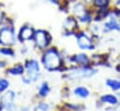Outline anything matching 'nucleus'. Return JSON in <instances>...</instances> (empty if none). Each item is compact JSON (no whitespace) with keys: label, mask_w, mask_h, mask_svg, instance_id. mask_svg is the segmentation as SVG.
<instances>
[{"label":"nucleus","mask_w":120,"mask_h":111,"mask_svg":"<svg viewBox=\"0 0 120 111\" xmlns=\"http://www.w3.org/2000/svg\"><path fill=\"white\" fill-rule=\"evenodd\" d=\"M43 63L49 70H56L60 65V58L56 50H49L43 57Z\"/></svg>","instance_id":"f257e3e1"},{"label":"nucleus","mask_w":120,"mask_h":111,"mask_svg":"<svg viewBox=\"0 0 120 111\" xmlns=\"http://www.w3.org/2000/svg\"><path fill=\"white\" fill-rule=\"evenodd\" d=\"M16 42V36L12 27L4 26L0 29V43L5 46H11Z\"/></svg>","instance_id":"f03ea898"},{"label":"nucleus","mask_w":120,"mask_h":111,"mask_svg":"<svg viewBox=\"0 0 120 111\" xmlns=\"http://www.w3.org/2000/svg\"><path fill=\"white\" fill-rule=\"evenodd\" d=\"M39 77V65L38 63L34 60L30 61L27 63V71L26 76L24 77L23 80L27 83H31L35 81Z\"/></svg>","instance_id":"7ed1b4c3"},{"label":"nucleus","mask_w":120,"mask_h":111,"mask_svg":"<svg viewBox=\"0 0 120 111\" xmlns=\"http://www.w3.org/2000/svg\"><path fill=\"white\" fill-rule=\"evenodd\" d=\"M34 42L38 48L45 49L50 43L51 36L45 30H37L34 32Z\"/></svg>","instance_id":"20e7f679"},{"label":"nucleus","mask_w":120,"mask_h":111,"mask_svg":"<svg viewBox=\"0 0 120 111\" xmlns=\"http://www.w3.org/2000/svg\"><path fill=\"white\" fill-rule=\"evenodd\" d=\"M95 73H96V71L91 69V68H78V69H75L74 71H71L67 75V78L71 79H80L83 78L91 77Z\"/></svg>","instance_id":"39448f33"},{"label":"nucleus","mask_w":120,"mask_h":111,"mask_svg":"<svg viewBox=\"0 0 120 111\" xmlns=\"http://www.w3.org/2000/svg\"><path fill=\"white\" fill-rule=\"evenodd\" d=\"M77 44L82 50H93L94 49V45L92 44L91 39L84 33L77 36Z\"/></svg>","instance_id":"423d86ee"},{"label":"nucleus","mask_w":120,"mask_h":111,"mask_svg":"<svg viewBox=\"0 0 120 111\" xmlns=\"http://www.w3.org/2000/svg\"><path fill=\"white\" fill-rule=\"evenodd\" d=\"M14 98H15V94H14V92L12 91H9L7 93H5L2 96V98H1L2 105L8 111H12V109H13V107H14Z\"/></svg>","instance_id":"0eeeda50"},{"label":"nucleus","mask_w":120,"mask_h":111,"mask_svg":"<svg viewBox=\"0 0 120 111\" xmlns=\"http://www.w3.org/2000/svg\"><path fill=\"white\" fill-rule=\"evenodd\" d=\"M34 31L30 26L22 27L20 31V34H19V37L22 41L31 40L32 38H34Z\"/></svg>","instance_id":"6e6552de"},{"label":"nucleus","mask_w":120,"mask_h":111,"mask_svg":"<svg viewBox=\"0 0 120 111\" xmlns=\"http://www.w3.org/2000/svg\"><path fill=\"white\" fill-rule=\"evenodd\" d=\"M112 30H120L118 23L115 18H112L109 22L104 24V31H112Z\"/></svg>","instance_id":"1a4fd4ad"},{"label":"nucleus","mask_w":120,"mask_h":111,"mask_svg":"<svg viewBox=\"0 0 120 111\" xmlns=\"http://www.w3.org/2000/svg\"><path fill=\"white\" fill-rule=\"evenodd\" d=\"M74 92H75V94H76L77 96L82 97V98H86V97H88L89 94H90L89 91H88L86 88H84V87H78V88H76V89L74 91Z\"/></svg>","instance_id":"9d476101"},{"label":"nucleus","mask_w":120,"mask_h":111,"mask_svg":"<svg viewBox=\"0 0 120 111\" xmlns=\"http://www.w3.org/2000/svg\"><path fill=\"white\" fill-rule=\"evenodd\" d=\"M72 61H74L75 63H79L85 64V63H87L89 62V58L86 54L81 53V54H78V55L75 56L74 58H72Z\"/></svg>","instance_id":"9b49d317"},{"label":"nucleus","mask_w":120,"mask_h":111,"mask_svg":"<svg viewBox=\"0 0 120 111\" xmlns=\"http://www.w3.org/2000/svg\"><path fill=\"white\" fill-rule=\"evenodd\" d=\"M101 100L102 102L104 103H108V104H111V105H116L117 104V99L116 96L114 95H111V94H107V95H104L101 97Z\"/></svg>","instance_id":"f8f14e48"},{"label":"nucleus","mask_w":120,"mask_h":111,"mask_svg":"<svg viewBox=\"0 0 120 111\" xmlns=\"http://www.w3.org/2000/svg\"><path fill=\"white\" fill-rule=\"evenodd\" d=\"M109 0H93V4L94 6L98 7L99 8H101V9H104L108 7L109 5Z\"/></svg>","instance_id":"ddd939ff"},{"label":"nucleus","mask_w":120,"mask_h":111,"mask_svg":"<svg viewBox=\"0 0 120 111\" xmlns=\"http://www.w3.org/2000/svg\"><path fill=\"white\" fill-rule=\"evenodd\" d=\"M23 71H24L23 66H22V65H18V66L14 67V68L9 69L8 72L9 74H11V75H22V74L23 73Z\"/></svg>","instance_id":"4468645a"},{"label":"nucleus","mask_w":120,"mask_h":111,"mask_svg":"<svg viewBox=\"0 0 120 111\" xmlns=\"http://www.w3.org/2000/svg\"><path fill=\"white\" fill-rule=\"evenodd\" d=\"M106 83H107V85H108L111 89H113V90H115V91L119 90L120 89V81H118V80H115V79H108Z\"/></svg>","instance_id":"2eb2a0df"},{"label":"nucleus","mask_w":120,"mask_h":111,"mask_svg":"<svg viewBox=\"0 0 120 111\" xmlns=\"http://www.w3.org/2000/svg\"><path fill=\"white\" fill-rule=\"evenodd\" d=\"M49 91V85H48V83L44 82V83L42 84V86L40 87V90H39V94H40L42 97H45V96H47V95H48Z\"/></svg>","instance_id":"dca6fc26"},{"label":"nucleus","mask_w":120,"mask_h":111,"mask_svg":"<svg viewBox=\"0 0 120 111\" xmlns=\"http://www.w3.org/2000/svg\"><path fill=\"white\" fill-rule=\"evenodd\" d=\"M79 20H80V22H82V23H89V22H90V20H91V16H90V13H88V12L86 11L83 15H81V16L79 17Z\"/></svg>","instance_id":"f3484780"},{"label":"nucleus","mask_w":120,"mask_h":111,"mask_svg":"<svg viewBox=\"0 0 120 111\" xmlns=\"http://www.w3.org/2000/svg\"><path fill=\"white\" fill-rule=\"evenodd\" d=\"M8 81L6 79H0V91H4L8 87Z\"/></svg>","instance_id":"a211bd4d"},{"label":"nucleus","mask_w":120,"mask_h":111,"mask_svg":"<svg viewBox=\"0 0 120 111\" xmlns=\"http://www.w3.org/2000/svg\"><path fill=\"white\" fill-rule=\"evenodd\" d=\"M49 108V105L47 104H40L38 107H35L34 111H48Z\"/></svg>","instance_id":"6ab92c4d"},{"label":"nucleus","mask_w":120,"mask_h":111,"mask_svg":"<svg viewBox=\"0 0 120 111\" xmlns=\"http://www.w3.org/2000/svg\"><path fill=\"white\" fill-rule=\"evenodd\" d=\"M0 53H2V54H6V55H10V56L14 55L13 51L10 50V49H1V50H0Z\"/></svg>","instance_id":"aec40b11"},{"label":"nucleus","mask_w":120,"mask_h":111,"mask_svg":"<svg viewBox=\"0 0 120 111\" xmlns=\"http://www.w3.org/2000/svg\"><path fill=\"white\" fill-rule=\"evenodd\" d=\"M49 1L50 3L56 5V6H59V4H60V0H49Z\"/></svg>","instance_id":"412c9836"},{"label":"nucleus","mask_w":120,"mask_h":111,"mask_svg":"<svg viewBox=\"0 0 120 111\" xmlns=\"http://www.w3.org/2000/svg\"><path fill=\"white\" fill-rule=\"evenodd\" d=\"M116 5H117V6H120V0H117V2H116Z\"/></svg>","instance_id":"4be33fe9"},{"label":"nucleus","mask_w":120,"mask_h":111,"mask_svg":"<svg viewBox=\"0 0 120 111\" xmlns=\"http://www.w3.org/2000/svg\"><path fill=\"white\" fill-rule=\"evenodd\" d=\"M0 110H1V106H0Z\"/></svg>","instance_id":"5701e85b"}]
</instances>
